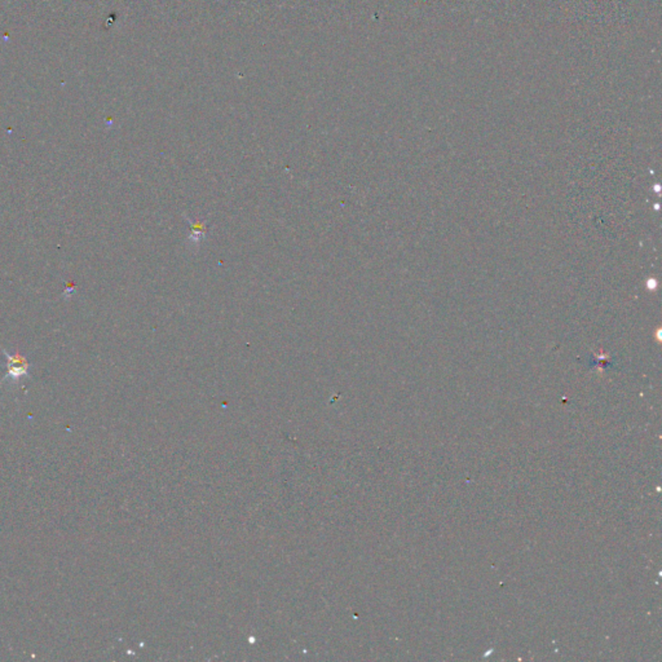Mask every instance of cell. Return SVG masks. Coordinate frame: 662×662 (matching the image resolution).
Listing matches in <instances>:
<instances>
[{
  "mask_svg": "<svg viewBox=\"0 0 662 662\" xmlns=\"http://www.w3.org/2000/svg\"><path fill=\"white\" fill-rule=\"evenodd\" d=\"M7 359V374L0 381V384H17L23 378H30V362L20 352H11L1 348Z\"/></svg>",
  "mask_w": 662,
  "mask_h": 662,
  "instance_id": "obj_1",
  "label": "cell"
}]
</instances>
